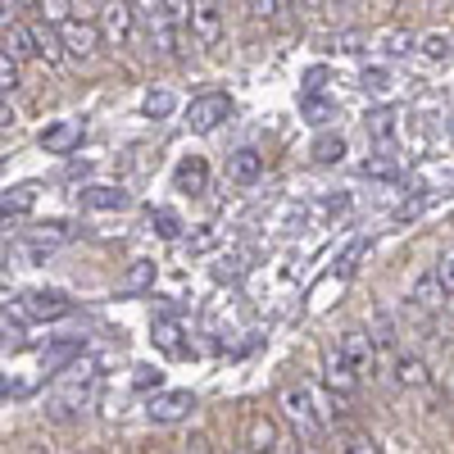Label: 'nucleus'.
Masks as SVG:
<instances>
[{
  "label": "nucleus",
  "mask_w": 454,
  "mask_h": 454,
  "mask_svg": "<svg viewBox=\"0 0 454 454\" xmlns=\"http://www.w3.org/2000/svg\"><path fill=\"white\" fill-rule=\"evenodd\" d=\"M173 186H177V192H186V196H200L205 186H209V164H205L200 155H186V160L173 168Z\"/></svg>",
  "instance_id": "14"
},
{
  "label": "nucleus",
  "mask_w": 454,
  "mask_h": 454,
  "mask_svg": "<svg viewBox=\"0 0 454 454\" xmlns=\"http://www.w3.org/2000/svg\"><path fill=\"white\" fill-rule=\"evenodd\" d=\"M436 278H441V286L450 291V300H454V246H445L441 254H436V269H432Z\"/></svg>",
  "instance_id": "32"
},
{
  "label": "nucleus",
  "mask_w": 454,
  "mask_h": 454,
  "mask_svg": "<svg viewBox=\"0 0 454 454\" xmlns=\"http://www.w3.org/2000/svg\"><path fill=\"white\" fill-rule=\"evenodd\" d=\"M14 123H19V114H14V105H10V91H0V132L14 128Z\"/></svg>",
  "instance_id": "41"
},
{
  "label": "nucleus",
  "mask_w": 454,
  "mask_h": 454,
  "mask_svg": "<svg viewBox=\"0 0 454 454\" xmlns=\"http://www.w3.org/2000/svg\"><path fill=\"white\" fill-rule=\"evenodd\" d=\"M23 314H27V318L51 323V318L73 314V300H68V295H59V291H27V295H23Z\"/></svg>",
  "instance_id": "12"
},
{
  "label": "nucleus",
  "mask_w": 454,
  "mask_h": 454,
  "mask_svg": "<svg viewBox=\"0 0 454 454\" xmlns=\"http://www.w3.org/2000/svg\"><path fill=\"white\" fill-rule=\"evenodd\" d=\"M78 355H82V340H55V346L42 355V368H46V372H59L64 364H73Z\"/></svg>",
  "instance_id": "23"
},
{
  "label": "nucleus",
  "mask_w": 454,
  "mask_h": 454,
  "mask_svg": "<svg viewBox=\"0 0 454 454\" xmlns=\"http://www.w3.org/2000/svg\"><path fill=\"white\" fill-rule=\"evenodd\" d=\"M377 42H382V51H391V55H404V51H413V36H404V32H382Z\"/></svg>",
  "instance_id": "35"
},
{
  "label": "nucleus",
  "mask_w": 454,
  "mask_h": 454,
  "mask_svg": "<svg viewBox=\"0 0 454 454\" xmlns=\"http://www.w3.org/2000/svg\"><path fill=\"white\" fill-rule=\"evenodd\" d=\"M295 10H305V0H295Z\"/></svg>",
  "instance_id": "47"
},
{
  "label": "nucleus",
  "mask_w": 454,
  "mask_h": 454,
  "mask_svg": "<svg viewBox=\"0 0 454 454\" xmlns=\"http://www.w3.org/2000/svg\"><path fill=\"white\" fill-rule=\"evenodd\" d=\"M336 355L346 359L359 377H368V372H377V350H372V340H368V332H346L336 340Z\"/></svg>",
  "instance_id": "9"
},
{
  "label": "nucleus",
  "mask_w": 454,
  "mask_h": 454,
  "mask_svg": "<svg viewBox=\"0 0 454 454\" xmlns=\"http://www.w3.org/2000/svg\"><path fill=\"white\" fill-rule=\"evenodd\" d=\"M141 19H145L150 51H155V55H177V23L168 19V10L160 5V0H155V5H145Z\"/></svg>",
  "instance_id": "5"
},
{
  "label": "nucleus",
  "mask_w": 454,
  "mask_h": 454,
  "mask_svg": "<svg viewBox=\"0 0 454 454\" xmlns=\"http://www.w3.org/2000/svg\"><path fill=\"white\" fill-rule=\"evenodd\" d=\"M432 5H450V0H432Z\"/></svg>",
  "instance_id": "48"
},
{
  "label": "nucleus",
  "mask_w": 454,
  "mask_h": 454,
  "mask_svg": "<svg viewBox=\"0 0 454 454\" xmlns=\"http://www.w3.org/2000/svg\"><path fill=\"white\" fill-rule=\"evenodd\" d=\"M232 454H254V450H250V445H246V450H232Z\"/></svg>",
  "instance_id": "45"
},
{
  "label": "nucleus",
  "mask_w": 454,
  "mask_h": 454,
  "mask_svg": "<svg viewBox=\"0 0 454 454\" xmlns=\"http://www.w3.org/2000/svg\"><path fill=\"white\" fill-rule=\"evenodd\" d=\"M423 55H432V59H445V55H450V36H441V32L423 36Z\"/></svg>",
  "instance_id": "38"
},
{
  "label": "nucleus",
  "mask_w": 454,
  "mask_h": 454,
  "mask_svg": "<svg viewBox=\"0 0 454 454\" xmlns=\"http://www.w3.org/2000/svg\"><path fill=\"white\" fill-rule=\"evenodd\" d=\"M19 23V14H14V0H0V32H10Z\"/></svg>",
  "instance_id": "42"
},
{
  "label": "nucleus",
  "mask_w": 454,
  "mask_h": 454,
  "mask_svg": "<svg viewBox=\"0 0 454 454\" xmlns=\"http://www.w3.org/2000/svg\"><path fill=\"white\" fill-rule=\"evenodd\" d=\"M218 5H223V0H218Z\"/></svg>",
  "instance_id": "50"
},
{
  "label": "nucleus",
  "mask_w": 454,
  "mask_h": 454,
  "mask_svg": "<svg viewBox=\"0 0 454 454\" xmlns=\"http://www.w3.org/2000/svg\"><path fill=\"white\" fill-rule=\"evenodd\" d=\"M368 137L382 141V145H391V141L400 137V114H395V109H372V114H368Z\"/></svg>",
  "instance_id": "20"
},
{
  "label": "nucleus",
  "mask_w": 454,
  "mask_h": 454,
  "mask_svg": "<svg viewBox=\"0 0 454 454\" xmlns=\"http://www.w3.org/2000/svg\"><path fill=\"white\" fill-rule=\"evenodd\" d=\"M160 382H164V372H160V368H150V364H141V368L132 372V387H137V391H150V387L160 391Z\"/></svg>",
  "instance_id": "34"
},
{
  "label": "nucleus",
  "mask_w": 454,
  "mask_h": 454,
  "mask_svg": "<svg viewBox=\"0 0 454 454\" xmlns=\"http://www.w3.org/2000/svg\"><path fill=\"white\" fill-rule=\"evenodd\" d=\"M282 413H286V423L300 432V441L305 445H318L323 441V432H327V423H323V413H318V404H314V387H305V382H291V387H282Z\"/></svg>",
  "instance_id": "1"
},
{
  "label": "nucleus",
  "mask_w": 454,
  "mask_h": 454,
  "mask_svg": "<svg viewBox=\"0 0 454 454\" xmlns=\"http://www.w3.org/2000/svg\"><path fill=\"white\" fill-rule=\"evenodd\" d=\"M78 205L82 209H128L132 205V192H123V186H109V182H96V186H82L78 192Z\"/></svg>",
  "instance_id": "13"
},
{
  "label": "nucleus",
  "mask_w": 454,
  "mask_h": 454,
  "mask_svg": "<svg viewBox=\"0 0 454 454\" xmlns=\"http://www.w3.org/2000/svg\"><path fill=\"white\" fill-rule=\"evenodd\" d=\"M364 177H377V182H391V177H395V164H387V160H368V164H364Z\"/></svg>",
  "instance_id": "39"
},
{
  "label": "nucleus",
  "mask_w": 454,
  "mask_h": 454,
  "mask_svg": "<svg viewBox=\"0 0 454 454\" xmlns=\"http://www.w3.org/2000/svg\"><path fill=\"white\" fill-rule=\"evenodd\" d=\"M192 36H196V46H218V36H223V5L218 0H192Z\"/></svg>",
  "instance_id": "7"
},
{
  "label": "nucleus",
  "mask_w": 454,
  "mask_h": 454,
  "mask_svg": "<svg viewBox=\"0 0 454 454\" xmlns=\"http://www.w3.org/2000/svg\"><path fill=\"white\" fill-rule=\"evenodd\" d=\"M364 91L387 96V91H391V73H387V68H364Z\"/></svg>",
  "instance_id": "33"
},
{
  "label": "nucleus",
  "mask_w": 454,
  "mask_h": 454,
  "mask_svg": "<svg viewBox=\"0 0 454 454\" xmlns=\"http://www.w3.org/2000/svg\"><path fill=\"white\" fill-rule=\"evenodd\" d=\"M309 155H314L318 164H336L340 155H346V141H340L336 132H323V137H314V145H309Z\"/></svg>",
  "instance_id": "26"
},
{
  "label": "nucleus",
  "mask_w": 454,
  "mask_h": 454,
  "mask_svg": "<svg viewBox=\"0 0 454 454\" xmlns=\"http://www.w3.org/2000/svg\"><path fill=\"white\" fill-rule=\"evenodd\" d=\"M42 150L46 155H73V150L82 145V123L78 119H59V123H51V128H42Z\"/></svg>",
  "instance_id": "11"
},
{
  "label": "nucleus",
  "mask_w": 454,
  "mask_h": 454,
  "mask_svg": "<svg viewBox=\"0 0 454 454\" xmlns=\"http://www.w3.org/2000/svg\"><path fill=\"white\" fill-rule=\"evenodd\" d=\"M23 73H19V59L10 51H0V91H19Z\"/></svg>",
  "instance_id": "30"
},
{
  "label": "nucleus",
  "mask_w": 454,
  "mask_h": 454,
  "mask_svg": "<svg viewBox=\"0 0 454 454\" xmlns=\"http://www.w3.org/2000/svg\"><path fill=\"white\" fill-rule=\"evenodd\" d=\"M246 10H250L259 23H273V19H278V0H246Z\"/></svg>",
  "instance_id": "37"
},
{
  "label": "nucleus",
  "mask_w": 454,
  "mask_h": 454,
  "mask_svg": "<svg viewBox=\"0 0 454 454\" xmlns=\"http://www.w3.org/2000/svg\"><path fill=\"white\" fill-rule=\"evenodd\" d=\"M5 223H10V218H5V214H0V227H5Z\"/></svg>",
  "instance_id": "49"
},
{
  "label": "nucleus",
  "mask_w": 454,
  "mask_h": 454,
  "mask_svg": "<svg viewBox=\"0 0 454 454\" xmlns=\"http://www.w3.org/2000/svg\"><path fill=\"white\" fill-rule=\"evenodd\" d=\"M150 332H155V340L168 350V355H186V340H182V327L173 318H155L150 323Z\"/></svg>",
  "instance_id": "24"
},
{
  "label": "nucleus",
  "mask_w": 454,
  "mask_h": 454,
  "mask_svg": "<svg viewBox=\"0 0 454 454\" xmlns=\"http://www.w3.org/2000/svg\"><path fill=\"white\" fill-rule=\"evenodd\" d=\"M250 450H254V454H282L278 423L263 419V413H254V419H250Z\"/></svg>",
  "instance_id": "18"
},
{
  "label": "nucleus",
  "mask_w": 454,
  "mask_h": 454,
  "mask_svg": "<svg viewBox=\"0 0 454 454\" xmlns=\"http://www.w3.org/2000/svg\"><path fill=\"white\" fill-rule=\"evenodd\" d=\"M445 305H450V291L441 286V278L432 269L413 278V291H409V309L413 314H441Z\"/></svg>",
  "instance_id": "6"
},
{
  "label": "nucleus",
  "mask_w": 454,
  "mask_h": 454,
  "mask_svg": "<svg viewBox=\"0 0 454 454\" xmlns=\"http://www.w3.org/2000/svg\"><path fill=\"white\" fill-rule=\"evenodd\" d=\"M59 42H64V55L73 59H91L100 51V27L96 23H82V19H68L59 27Z\"/></svg>",
  "instance_id": "8"
},
{
  "label": "nucleus",
  "mask_w": 454,
  "mask_h": 454,
  "mask_svg": "<svg viewBox=\"0 0 454 454\" xmlns=\"http://www.w3.org/2000/svg\"><path fill=\"white\" fill-rule=\"evenodd\" d=\"M160 5L168 10V19H173L177 27H186V23H192V0H160Z\"/></svg>",
  "instance_id": "36"
},
{
  "label": "nucleus",
  "mask_w": 454,
  "mask_h": 454,
  "mask_svg": "<svg viewBox=\"0 0 454 454\" xmlns=\"http://www.w3.org/2000/svg\"><path fill=\"white\" fill-rule=\"evenodd\" d=\"M346 454H382V450H377V445H372V436H364V432H355V436L346 441Z\"/></svg>",
  "instance_id": "40"
},
{
  "label": "nucleus",
  "mask_w": 454,
  "mask_h": 454,
  "mask_svg": "<svg viewBox=\"0 0 454 454\" xmlns=\"http://www.w3.org/2000/svg\"><path fill=\"white\" fill-rule=\"evenodd\" d=\"M14 5H23V10H36V0H14Z\"/></svg>",
  "instance_id": "44"
},
{
  "label": "nucleus",
  "mask_w": 454,
  "mask_h": 454,
  "mask_svg": "<svg viewBox=\"0 0 454 454\" xmlns=\"http://www.w3.org/2000/svg\"><path fill=\"white\" fill-rule=\"evenodd\" d=\"M173 109H177V96H173L168 87L145 91V100H141V114H145V119H168Z\"/></svg>",
  "instance_id": "22"
},
{
  "label": "nucleus",
  "mask_w": 454,
  "mask_h": 454,
  "mask_svg": "<svg viewBox=\"0 0 454 454\" xmlns=\"http://www.w3.org/2000/svg\"><path fill=\"white\" fill-rule=\"evenodd\" d=\"M359 382H364V377L332 350L327 364H323V387H327V395H332L336 404H350V400L359 395Z\"/></svg>",
  "instance_id": "4"
},
{
  "label": "nucleus",
  "mask_w": 454,
  "mask_h": 454,
  "mask_svg": "<svg viewBox=\"0 0 454 454\" xmlns=\"http://www.w3.org/2000/svg\"><path fill=\"white\" fill-rule=\"evenodd\" d=\"M0 46H5L14 59H23V55H36V51H32V32H27V23H14L10 32H0Z\"/></svg>",
  "instance_id": "27"
},
{
  "label": "nucleus",
  "mask_w": 454,
  "mask_h": 454,
  "mask_svg": "<svg viewBox=\"0 0 454 454\" xmlns=\"http://www.w3.org/2000/svg\"><path fill=\"white\" fill-rule=\"evenodd\" d=\"M150 286H155V263H150V259H137L132 263V269H128V278H123V295H141V291H150Z\"/></svg>",
  "instance_id": "21"
},
{
  "label": "nucleus",
  "mask_w": 454,
  "mask_h": 454,
  "mask_svg": "<svg viewBox=\"0 0 454 454\" xmlns=\"http://www.w3.org/2000/svg\"><path fill=\"white\" fill-rule=\"evenodd\" d=\"M150 227H155L164 241H177V237H182V218H177V209H168V205L150 209Z\"/></svg>",
  "instance_id": "28"
},
{
  "label": "nucleus",
  "mask_w": 454,
  "mask_h": 454,
  "mask_svg": "<svg viewBox=\"0 0 454 454\" xmlns=\"http://www.w3.org/2000/svg\"><path fill=\"white\" fill-rule=\"evenodd\" d=\"M368 340H372V350H395V323L387 314H372L368 318Z\"/></svg>",
  "instance_id": "25"
},
{
  "label": "nucleus",
  "mask_w": 454,
  "mask_h": 454,
  "mask_svg": "<svg viewBox=\"0 0 454 454\" xmlns=\"http://www.w3.org/2000/svg\"><path fill=\"white\" fill-rule=\"evenodd\" d=\"M192 409H196L192 391H160L155 400L145 404V419H150V423H182Z\"/></svg>",
  "instance_id": "10"
},
{
  "label": "nucleus",
  "mask_w": 454,
  "mask_h": 454,
  "mask_svg": "<svg viewBox=\"0 0 454 454\" xmlns=\"http://www.w3.org/2000/svg\"><path fill=\"white\" fill-rule=\"evenodd\" d=\"M32 205H36V186L32 182H19V186H10V192H0V214H5V218L27 214Z\"/></svg>",
  "instance_id": "19"
},
{
  "label": "nucleus",
  "mask_w": 454,
  "mask_h": 454,
  "mask_svg": "<svg viewBox=\"0 0 454 454\" xmlns=\"http://www.w3.org/2000/svg\"><path fill=\"white\" fill-rule=\"evenodd\" d=\"M336 5H355V0H336Z\"/></svg>",
  "instance_id": "46"
},
{
  "label": "nucleus",
  "mask_w": 454,
  "mask_h": 454,
  "mask_svg": "<svg viewBox=\"0 0 454 454\" xmlns=\"http://www.w3.org/2000/svg\"><path fill=\"white\" fill-rule=\"evenodd\" d=\"M132 32H137V10L128 5V0H105V10H100V36L105 42L109 46H128Z\"/></svg>",
  "instance_id": "3"
},
{
  "label": "nucleus",
  "mask_w": 454,
  "mask_h": 454,
  "mask_svg": "<svg viewBox=\"0 0 454 454\" xmlns=\"http://www.w3.org/2000/svg\"><path fill=\"white\" fill-rule=\"evenodd\" d=\"M227 177L232 182H241V186H250V182H259L263 177V155L259 150H237V155H227Z\"/></svg>",
  "instance_id": "16"
},
{
  "label": "nucleus",
  "mask_w": 454,
  "mask_h": 454,
  "mask_svg": "<svg viewBox=\"0 0 454 454\" xmlns=\"http://www.w3.org/2000/svg\"><path fill=\"white\" fill-rule=\"evenodd\" d=\"M209 246H214V232H200V237L192 241V250H209Z\"/></svg>",
  "instance_id": "43"
},
{
  "label": "nucleus",
  "mask_w": 454,
  "mask_h": 454,
  "mask_svg": "<svg viewBox=\"0 0 454 454\" xmlns=\"http://www.w3.org/2000/svg\"><path fill=\"white\" fill-rule=\"evenodd\" d=\"M36 19L51 27H64L73 19V0H36Z\"/></svg>",
  "instance_id": "29"
},
{
  "label": "nucleus",
  "mask_w": 454,
  "mask_h": 454,
  "mask_svg": "<svg viewBox=\"0 0 454 454\" xmlns=\"http://www.w3.org/2000/svg\"><path fill=\"white\" fill-rule=\"evenodd\" d=\"M395 382L404 387V391H427L432 387V372H427V364L419 359V355H395Z\"/></svg>",
  "instance_id": "15"
},
{
  "label": "nucleus",
  "mask_w": 454,
  "mask_h": 454,
  "mask_svg": "<svg viewBox=\"0 0 454 454\" xmlns=\"http://www.w3.org/2000/svg\"><path fill=\"white\" fill-rule=\"evenodd\" d=\"M232 96H223V91H209V96H196L192 105H186V128L192 132H214V128H223L227 119H232Z\"/></svg>",
  "instance_id": "2"
},
{
  "label": "nucleus",
  "mask_w": 454,
  "mask_h": 454,
  "mask_svg": "<svg viewBox=\"0 0 454 454\" xmlns=\"http://www.w3.org/2000/svg\"><path fill=\"white\" fill-rule=\"evenodd\" d=\"M300 114H305L309 123H327V119H332V105H327L323 96H314V91H309L305 100H300Z\"/></svg>",
  "instance_id": "31"
},
{
  "label": "nucleus",
  "mask_w": 454,
  "mask_h": 454,
  "mask_svg": "<svg viewBox=\"0 0 454 454\" xmlns=\"http://www.w3.org/2000/svg\"><path fill=\"white\" fill-rule=\"evenodd\" d=\"M27 32H32V51L42 55L46 64H59L64 59V42H59V27H51V23H27Z\"/></svg>",
  "instance_id": "17"
}]
</instances>
